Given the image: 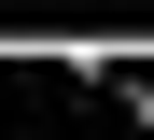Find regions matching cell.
<instances>
[{
	"mask_svg": "<svg viewBox=\"0 0 154 140\" xmlns=\"http://www.w3.org/2000/svg\"><path fill=\"white\" fill-rule=\"evenodd\" d=\"M112 112H126V126H154V84H140V70H126V84H112Z\"/></svg>",
	"mask_w": 154,
	"mask_h": 140,
	"instance_id": "6da1fadb",
	"label": "cell"
}]
</instances>
